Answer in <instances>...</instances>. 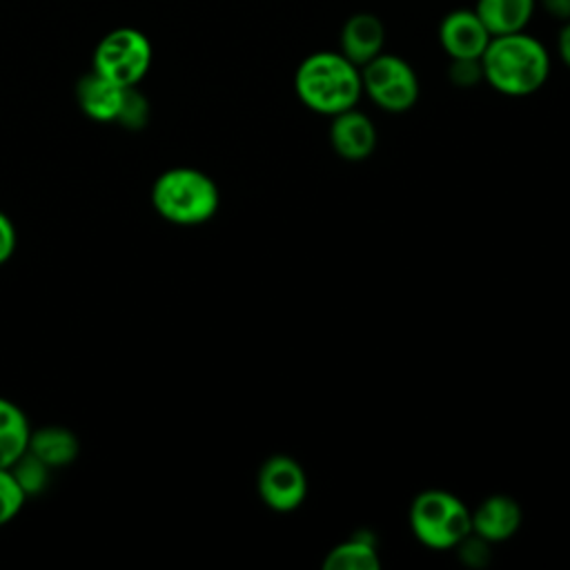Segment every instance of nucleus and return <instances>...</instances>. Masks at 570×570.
Listing matches in <instances>:
<instances>
[{"label": "nucleus", "mask_w": 570, "mask_h": 570, "mask_svg": "<svg viewBox=\"0 0 570 570\" xmlns=\"http://www.w3.org/2000/svg\"><path fill=\"white\" fill-rule=\"evenodd\" d=\"M483 80L499 94L521 98L539 91L550 76L548 49L530 33L492 36L483 56Z\"/></svg>", "instance_id": "nucleus-1"}, {"label": "nucleus", "mask_w": 570, "mask_h": 570, "mask_svg": "<svg viewBox=\"0 0 570 570\" xmlns=\"http://www.w3.org/2000/svg\"><path fill=\"white\" fill-rule=\"evenodd\" d=\"M294 91L307 109L336 116L356 107L363 94L361 67L341 51H314L296 67Z\"/></svg>", "instance_id": "nucleus-2"}, {"label": "nucleus", "mask_w": 570, "mask_h": 570, "mask_svg": "<svg viewBox=\"0 0 570 570\" xmlns=\"http://www.w3.org/2000/svg\"><path fill=\"white\" fill-rule=\"evenodd\" d=\"M151 205L156 214L169 223L200 225L218 212L220 194L205 171L171 167L154 180Z\"/></svg>", "instance_id": "nucleus-3"}, {"label": "nucleus", "mask_w": 570, "mask_h": 570, "mask_svg": "<svg viewBox=\"0 0 570 570\" xmlns=\"http://www.w3.org/2000/svg\"><path fill=\"white\" fill-rule=\"evenodd\" d=\"M410 530L425 548L450 550L470 530L468 505L448 490H423L410 503Z\"/></svg>", "instance_id": "nucleus-4"}, {"label": "nucleus", "mask_w": 570, "mask_h": 570, "mask_svg": "<svg viewBox=\"0 0 570 570\" xmlns=\"http://www.w3.org/2000/svg\"><path fill=\"white\" fill-rule=\"evenodd\" d=\"M149 65L151 45L142 31L131 27L109 31L94 51V71L120 87H136Z\"/></svg>", "instance_id": "nucleus-5"}, {"label": "nucleus", "mask_w": 570, "mask_h": 570, "mask_svg": "<svg viewBox=\"0 0 570 570\" xmlns=\"http://www.w3.org/2000/svg\"><path fill=\"white\" fill-rule=\"evenodd\" d=\"M363 94L390 114H403L419 100V78L412 65L394 53H379L361 67Z\"/></svg>", "instance_id": "nucleus-6"}, {"label": "nucleus", "mask_w": 570, "mask_h": 570, "mask_svg": "<svg viewBox=\"0 0 570 570\" xmlns=\"http://www.w3.org/2000/svg\"><path fill=\"white\" fill-rule=\"evenodd\" d=\"M256 490L269 510L292 512L305 501L307 476L296 459L287 454H274L261 463Z\"/></svg>", "instance_id": "nucleus-7"}, {"label": "nucleus", "mask_w": 570, "mask_h": 570, "mask_svg": "<svg viewBox=\"0 0 570 570\" xmlns=\"http://www.w3.org/2000/svg\"><path fill=\"white\" fill-rule=\"evenodd\" d=\"M490 38L492 36L485 24L479 20L474 9L468 7L452 9L439 24V42L450 60L481 58Z\"/></svg>", "instance_id": "nucleus-8"}, {"label": "nucleus", "mask_w": 570, "mask_h": 570, "mask_svg": "<svg viewBox=\"0 0 570 570\" xmlns=\"http://www.w3.org/2000/svg\"><path fill=\"white\" fill-rule=\"evenodd\" d=\"M131 87H120L94 69L78 80L76 98L85 116L98 122H122Z\"/></svg>", "instance_id": "nucleus-9"}, {"label": "nucleus", "mask_w": 570, "mask_h": 570, "mask_svg": "<svg viewBox=\"0 0 570 570\" xmlns=\"http://www.w3.org/2000/svg\"><path fill=\"white\" fill-rule=\"evenodd\" d=\"M330 145L343 160H365L376 147V129L370 116L358 109H347L332 116Z\"/></svg>", "instance_id": "nucleus-10"}, {"label": "nucleus", "mask_w": 570, "mask_h": 570, "mask_svg": "<svg viewBox=\"0 0 570 570\" xmlns=\"http://www.w3.org/2000/svg\"><path fill=\"white\" fill-rule=\"evenodd\" d=\"M385 24L379 16L358 11L352 13L338 33V51L356 67L367 65L372 58L383 53Z\"/></svg>", "instance_id": "nucleus-11"}, {"label": "nucleus", "mask_w": 570, "mask_h": 570, "mask_svg": "<svg viewBox=\"0 0 570 570\" xmlns=\"http://www.w3.org/2000/svg\"><path fill=\"white\" fill-rule=\"evenodd\" d=\"M470 525L488 543L508 541L521 525V508L508 494H490L470 512Z\"/></svg>", "instance_id": "nucleus-12"}, {"label": "nucleus", "mask_w": 570, "mask_h": 570, "mask_svg": "<svg viewBox=\"0 0 570 570\" xmlns=\"http://www.w3.org/2000/svg\"><path fill=\"white\" fill-rule=\"evenodd\" d=\"M537 0H476L474 13L485 24L490 36L525 31L532 20Z\"/></svg>", "instance_id": "nucleus-13"}, {"label": "nucleus", "mask_w": 570, "mask_h": 570, "mask_svg": "<svg viewBox=\"0 0 570 570\" xmlns=\"http://www.w3.org/2000/svg\"><path fill=\"white\" fill-rule=\"evenodd\" d=\"M27 450L51 470L69 465L78 456V439L62 425H42L31 430Z\"/></svg>", "instance_id": "nucleus-14"}, {"label": "nucleus", "mask_w": 570, "mask_h": 570, "mask_svg": "<svg viewBox=\"0 0 570 570\" xmlns=\"http://www.w3.org/2000/svg\"><path fill=\"white\" fill-rule=\"evenodd\" d=\"M29 434L31 428L24 412L0 396V468H11L27 452Z\"/></svg>", "instance_id": "nucleus-15"}, {"label": "nucleus", "mask_w": 570, "mask_h": 570, "mask_svg": "<svg viewBox=\"0 0 570 570\" xmlns=\"http://www.w3.org/2000/svg\"><path fill=\"white\" fill-rule=\"evenodd\" d=\"M379 566L381 559L374 539L365 534L341 541L323 559L325 570H376Z\"/></svg>", "instance_id": "nucleus-16"}, {"label": "nucleus", "mask_w": 570, "mask_h": 570, "mask_svg": "<svg viewBox=\"0 0 570 570\" xmlns=\"http://www.w3.org/2000/svg\"><path fill=\"white\" fill-rule=\"evenodd\" d=\"M13 479L18 481V485L22 488V492L29 497V494H38L47 488V481H49V465H45L38 456H33L29 450L18 456V461L9 468Z\"/></svg>", "instance_id": "nucleus-17"}, {"label": "nucleus", "mask_w": 570, "mask_h": 570, "mask_svg": "<svg viewBox=\"0 0 570 570\" xmlns=\"http://www.w3.org/2000/svg\"><path fill=\"white\" fill-rule=\"evenodd\" d=\"M27 494L13 479L9 468H0V525L9 523L24 505Z\"/></svg>", "instance_id": "nucleus-18"}, {"label": "nucleus", "mask_w": 570, "mask_h": 570, "mask_svg": "<svg viewBox=\"0 0 570 570\" xmlns=\"http://www.w3.org/2000/svg\"><path fill=\"white\" fill-rule=\"evenodd\" d=\"M450 80L459 87H472L483 80L481 58H454L450 62Z\"/></svg>", "instance_id": "nucleus-19"}, {"label": "nucleus", "mask_w": 570, "mask_h": 570, "mask_svg": "<svg viewBox=\"0 0 570 570\" xmlns=\"http://www.w3.org/2000/svg\"><path fill=\"white\" fill-rule=\"evenodd\" d=\"M16 249V227L11 218L0 209V265L11 258Z\"/></svg>", "instance_id": "nucleus-20"}, {"label": "nucleus", "mask_w": 570, "mask_h": 570, "mask_svg": "<svg viewBox=\"0 0 570 570\" xmlns=\"http://www.w3.org/2000/svg\"><path fill=\"white\" fill-rule=\"evenodd\" d=\"M546 13L557 20H570V0H541Z\"/></svg>", "instance_id": "nucleus-21"}, {"label": "nucleus", "mask_w": 570, "mask_h": 570, "mask_svg": "<svg viewBox=\"0 0 570 570\" xmlns=\"http://www.w3.org/2000/svg\"><path fill=\"white\" fill-rule=\"evenodd\" d=\"M557 51H559L563 65L570 69V20H566V24L561 27V31L557 36Z\"/></svg>", "instance_id": "nucleus-22"}]
</instances>
